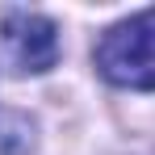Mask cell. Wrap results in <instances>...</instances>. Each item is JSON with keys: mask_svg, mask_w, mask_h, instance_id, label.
I'll return each instance as SVG.
<instances>
[{"mask_svg": "<svg viewBox=\"0 0 155 155\" xmlns=\"http://www.w3.org/2000/svg\"><path fill=\"white\" fill-rule=\"evenodd\" d=\"M97 67L117 88H155V8L126 17L97 42Z\"/></svg>", "mask_w": 155, "mask_h": 155, "instance_id": "1", "label": "cell"}, {"mask_svg": "<svg viewBox=\"0 0 155 155\" xmlns=\"http://www.w3.org/2000/svg\"><path fill=\"white\" fill-rule=\"evenodd\" d=\"M0 34H4V51H8L17 71H46V67H54V59H59V29L42 13L8 8L4 21H0Z\"/></svg>", "mask_w": 155, "mask_h": 155, "instance_id": "2", "label": "cell"}]
</instances>
